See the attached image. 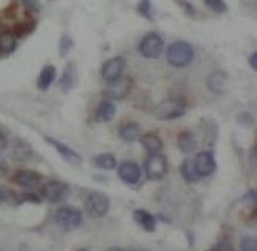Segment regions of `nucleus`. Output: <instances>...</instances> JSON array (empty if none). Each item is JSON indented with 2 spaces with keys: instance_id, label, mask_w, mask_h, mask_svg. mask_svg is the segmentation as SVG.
I'll return each mask as SVG.
<instances>
[{
  "instance_id": "obj_7",
  "label": "nucleus",
  "mask_w": 257,
  "mask_h": 251,
  "mask_svg": "<svg viewBox=\"0 0 257 251\" xmlns=\"http://www.w3.org/2000/svg\"><path fill=\"white\" fill-rule=\"evenodd\" d=\"M70 192V186L64 182H48L41 188V197L48 203H58L62 202Z\"/></svg>"
},
{
  "instance_id": "obj_6",
  "label": "nucleus",
  "mask_w": 257,
  "mask_h": 251,
  "mask_svg": "<svg viewBox=\"0 0 257 251\" xmlns=\"http://www.w3.org/2000/svg\"><path fill=\"white\" fill-rule=\"evenodd\" d=\"M144 172L149 180H161L168 174V160L161 154H152L146 158Z\"/></svg>"
},
{
  "instance_id": "obj_32",
  "label": "nucleus",
  "mask_w": 257,
  "mask_h": 251,
  "mask_svg": "<svg viewBox=\"0 0 257 251\" xmlns=\"http://www.w3.org/2000/svg\"><path fill=\"white\" fill-rule=\"evenodd\" d=\"M16 194L10 189H4V188H0V205L5 203V202H11L16 199Z\"/></svg>"
},
{
  "instance_id": "obj_34",
  "label": "nucleus",
  "mask_w": 257,
  "mask_h": 251,
  "mask_svg": "<svg viewBox=\"0 0 257 251\" xmlns=\"http://www.w3.org/2000/svg\"><path fill=\"white\" fill-rule=\"evenodd\" d=\"M212 249H232V243L228 242V240H222V242H218L215 246H212Z\"/></svg>"
},
{
  "instance_id": "obj_21",
  "label": "nucleus",
  "mask_w": 257,
  "mask_h": 251,
  "mask_svg": "<svg viewBox=\"0 0 257 251\" xmlns=\"http://www.w3.org/2000/svg\"><path fill=\"white\" fill-rule=\"evenodd\" d=\"M54 79H56V68L53 65H45L38 78V88L42 92L48 90L51 84L54 82Z\"/></svg>"
},
{
  "instance_id": "obj_10",
  "label": "nucleus",
  "mask_w": 257,
  "mask_h": 251,
  "mask_svg": "<svg viewBox=\"0 0 257 251\" xmlns=\"http://www.w3.org/2000/svg\"><path fill=\"white\" fill-rule=\"evenodd\" d=\"M125 67V59L121 56H115L112 59H108L102 68H101V76L105 82H113L122 76V71Z\"/></svg>"
},
{
  "instance_id": "obj_38",
  "label": "nucleus",
  "mask_w": 257,
  "mask_h": 251,
  "mask_svg": "<svg viewBox=\"0 0 257 251\" xmlns=\"http://www.w3.org/2000/svg\"><path fill=\"white\" fill-rule=\"evenodd\" d=\"M4 31H7V28H5V27H4L2 24H0V34H2Z\"/></svg>"
},
{
  "instance_id": "obj_14",
  "label": "nucleus",
  "mask_w": 257,
  "mask_h": 251,
  "mask_svg": "<svg viewBox=\"0 0 257 251\" xmlns=\"http://www.w3.org/2000/svg\"><path fill=\"white\" fill-rule=\"evenodd\" d=\"M47 143H50V145L56 149L59 154H61V157L65 160V161H68V163H81V155L76 152V151H73L71 148H68V146H65L64 143H61V141H58V140H53V138H47Z\"/></svg>"
},
{
  "instance_id": "obj_35",
  "label": "nucleus",
  "mask_w": 257,
  "mask_h": 251,
  "mask_svg": "<svg viewBox=\"0 0 257 251\" xmlns=\"http://www.w3.org/2000/svg\"><path fill=\"white\" fill-rule=\"evenodd\" d=\"M8 148V138L4 132H0V152H4Z\"/></svg>"
},
{
  "instance_id": "obj_37",
  "label": "nucleus",
  "mask_w": 257,
  "mask_h": 251,
  "mask_svg": "<svg viewBox=\"0 0 257 251\" xmlns=\"http://www.w3.org/2000/svg\"><path fill=\"white\" fill-rule=\"evenodd\" d=\"M7 171H8V168H7V163H5V161H4L2 158H0V178L5 177Z\"/></svg>"
},
{
  "instance_id": "obj_17",
  "label": "nucleus",
  "mask_w": 257,
  "mask_h": 251,
  "mask_svg": "<svg viewBox=\"0 0 257 251\" xmlns=\"http://www.w3.org/2000/svg\"><path fill=\"white\" fill-rule=\"evenodd\" d=\"M226 82H228V75L225 71H214V73L208 78L209 90L215 95H222L226 92Z\"/></svg>"
},
{
  "instance_id": "obj_12",
  "label": "nucleus",
  "mask_w": 257,
  "mask_h": 251,
  "mask_svg": "<svg viewBox=\"0 0 257 251\" xmlns=\"http://www.w3.org/2000/svg\"><path fill=\"white\" fill-rule=\"evenodd\" d=\"M118 177L127 185H137L141 178V169L135 161H122L118 166Z\"/></svg>"
},
{
  "instance_id": "obj_13",
  "label": "nucleus",
  "mask_w": 257,
  "mask_h": 251,
  "mask_svg": "<svg viewBox=\"0 0 257 251\" xmlns=\"http://www.w3.org/2000/svg\"><path fill=\"white\" fill-rule=\"evenodd\" d=\"M177 146L183 154H194L198 148L197 137L189 131L180 132V135L177 137Z\"/></svg>"
},
{
  "instance_id": "obj_15",
  "label": "nucleus",
  "mask_w": 257,
  "mask_h": 251,
  "mask_svg": "<svg viewBox=\"0 0 257 251\" xmlns=\"http://www.w3.org/2000/svg\"><path fill=\"white\" fill-rule=\"evenodd\" d=\"M59 85L64 92H70L71 88H75L78 85V70H76V65L75 64H67L64 73H62V78L59 81Z\"/></svg>"
},
{
  "instance_id": "obj_33",
  "label": "nucleus",
  "mask_w": 257,
  "mask_h": 251,
  "mask_svg": "<svg viewBox=\"0 0 257 251\" xmlns=\"http://www.w3.org/2000/svg\"><path fill=\"white\" fill-rule=\"evenodd\" d=\"M21 2H22V5H24L28 11H31V13H38V11L41 10L39 0H21Z\"/></svg>"
},
{
  "instance_id": "obj_22",
  "label": "nucleus",
  "mask_w": 257,
  "mask_h": 251,
  "mask_svg": "<svg viewBox=\"0 0 257 251\" xmlns=\"http://www.w3.org/2000/svg\"><path fill=\"white\" fill-rule=\"evenodd\" d=\"M17 47V38L8 30L0 34V55H11Z\"/></svg>"
},
{
  "instance_id": "obj_5",
  "label": "nucleus",
  "mask_w": 257,
  "mask_h": 251,
  "mask_svg": "<svg viewBox=\"0 0 257 251\" xmlns=\"http://www.w3.org/2000/svg\"><path fill=\"white\" fill-rule=\"evenodd\" d=\"M85 209L88 211V214L91 217L101 219V217L107 216V212L110 209L108 197L102 192H98V191L90 192L85 199Z\"/></svg>"
},
{
  "instance_id": "obj_20",
  "label": "nucleus",
  "mask_w": 257,
  "mask_h": 251,
  "mask_svg": "<svg viewBox=\"0 0 257 251\" xmlns=\"http://www.w3.org/2000/svg\"><path fill=\"white\" fill-rule=\"evenodd\" d=\"M118 135L125 143H135L141 137V129L137 122H125L118 129Z\"/></svg>"
},
{
  "instance_id": "obj_31",
  "label": "nucleus",
  "mask_w": 257,
  "mask_h": 251,
  "mask_svg": "<svg viewBox=\"0 0 257 251\" xmlns=\"http://www.w3.org/2000/svg\"><path fill=\"white\" fill-rule=\"evenodd\" d=\"M71 47H73L71 39L68 38L67 34H64V36H62V39H61V44H59V48H61V56H65L67 53L71 50Z\"/></svg>"
},
{
  "instance_id": "obj_8",
  "label": "nucleus",
  "mask_w": 257,
  "mask_h": 251,
  "mask_svg": "<svg viewBox=\"0 0 257 251\" xmlns=\"http://www.w3.org/2000/svg\"><path fill=\"white\" fill-rule=\"evenodd\" d=\"M107 88L104 90V96L105 99H124L128 93H131L132 88V82L128 78H119L113 82H107Z\"/></svg>"
},
{
  "instance_id": "obj_28",
  "label": "nucleus",
  "mask_w": 257,
  "mask_h": 251,
  "mask_svg": "<svg viewBox=\"0 0 257 251\" xmlns=\"http://www.w3.org/2000/svg\"><path fill=\"white\" fill-rule=\"evenodd\" d=\"M42 202V197L34 194V192H25L22 195H19L17 199V203H34V205H39Z\"/></svg>"
},
{
  "instance_id": "obj_24",
  "label": "nucleus",
  "mask_w": 257,
  "mask_h": 251,
  "mask_svg": "<svg viewBox=\"0 0 257 251\" xmlns=\"http://www.w3.org/2000/svg\"><path fill=\"white\" fill-rule=\"evenodd\" d=\"M93 165L102 171H112L116 168V160L112 154H101L93 158Z\"/></svg>"
},
{
  "instance_id": "obj_4",
  "label": "nucleus",
  "mask_w": 257,
  "mask_h": 251,
  "mask_svg": "<svg viewBox=\"0 0 257 251\" xmlns=\"http://www.w3.org/2000/svg\"><path fill=\"white\" fill-rule=\"evenodd\" d=\"M163 50H164V42L161 39V36L157 33H149L148 36H144L138 45L140 55L146 59H158Z\"/></svg>"
},
{
  "instance_id": "obj_30",
  "label": "nucleus",
  "mask_w": 257,
  "mask_h": 251,
  "mask_svg": "<svg viewBox=\"0 0 257 251\" xmlns=\"http://www.w3.org/2000/svg\"><path fill=\"white\" fill-rule=\"evenodd\" d=\"M240 249L243 251H255L257 249V240L251 236H246L240 242Z\"/></svg>"
},
{
  "instance_id": "obj_26",
  "label": "nucleus",
  "mask_w": 257,
  "mask_h": 251,
  "mask_svg": "<svg viewBox=\"0 0 257 251\" xmlns=\"http://www.w3.org/2000/svg\"><path fill=\"white\" fill-rule=\"evenodd\" d=\"M34 28H36V22H34V21L21 22L19 25H16V27H14L13 34L16 36L17 39H21V38H25V36H28L31 31H34Z\"/></svg>"
},
{
  "instance_id": "obj_25",
  "label": "nucleus",
  "mask_w": 257,
  "mask_h": 251,
  "mask_svg": "<svg viewBox=\"0 0 257 251\" xmlns=\"http://www.w3.org/2000/svg\"><path fill=\"white\" fill-rule=\"evenodd\" d=\"M180 172L183 175V178L188 182V183H192V182H197L198 180V175L194 169V165H192V161L191 160H185L183 161V165L180 166Z\"/></svg>"
},
{
  "instance_id": "obj_19",
  "label": "nucleus",
  "mask_w": 257,
  "mask_h": 251,
  "mask_svg": "<svg viewBox=\"0 0 257 251\" xmlns=\"http://www.w3.org/2000/svg\"><path fill=\"white\" fill-rule=\"evenodd\" d=\"M140 141H141L143 148L148 151L149 155L161 154V151H163V141L157 134H152V132L151 134H144V135L140 137Z\"/></svg>"
},
{
  "instance_id": "obj_27",
  "label": "nucleus",
  "mask_w": 257,
  "mask_h": 251,
  "mask_svg": "<svg viewBox=\"0 0 257 251\" xmlns=\"http://www.w3.org/2000/svg\"><path fill=\"white\" fill-rule=\"evenodd\" d=\"M137 11L140 16H143L144 19L152 21V7H151V0H141L137 7Z\"/></svg>"
},
{
  "instance_id": "obj_1",
  "label": "nucleus",
  "mask_w": 257,
  "mask_h": 251,
  "mask_svg": "<svg viewBox=\"0 0 257 251\" xmlns=\"http://www.w3.org/2000/svg\"><path fill=\"white\" fill-rule=\"evenodd\" d=\"M186 101L181 98H169L164 99L154 107V115L157 119L161 121H171L177 119L186 113Z\"/></svg>"
},
{
  "instance_id": "obj_29",
  "label": "nucleus",
  "mask_w": 257,
  "mask_h": 251,
  "mask_svg": "<svg viewBox=\"0 0 257 251\" xmlns=\"http://www.w3.org/2000/svg\"><path fill=\"white\" fill-rule=\"evenodd\" d=\"M203 2H205L206 7H209L214 13L223 14V13H226V10H228V7H226V4L223 2V0H203Z\"/></svg>"
},
{
  "instance_id": "obj_3",
  "label": "nucleus",
  "mask_w": 257,
  "mask_h": 251,
  "mask_svg": "<svg viewBox=\"0 0 257 251\" xmlns=\"http://www.w3.org/2000/svg\"><path fill=\"white\" fill-rule=\"evenodd\" d=\"M54 222L64 231H75L82 223V214L73 206H62L54 212Z\"/></svg>"
},
{
  "instance_id": "obj_18",
  "label": "nucleus",
  "mask_w": 257,
  "mask_h": 251,
  "mask_svg": "<svg viewBox=\"0 0 257 251\" xmlns=\"http://www.w3.org/2000/svg\"><path fill=\"white\" fill-rule=\"evenodd\" d=\"M116 115V105L110 99H102L96 109V121L99 122H110Z\"/></svg>"
},
{
  "instance_id": "obj_2",
  "label": "nucleus",
  "mask_w": 257,
  "mask_h": 251,
  "mask_svg": "<svg viewBox=\"0 0 257 251\" xmlns=\"http://www.w3.org/2000/svg\"><path fill=\"white\" fill-rule=\"evenodd\" d=\"M168 62L175 68H183L194 61V48L188 42H174L168 48Z\"/></svg>"
},
{
  "instance_id": "obj_36",
  "label": "nucleus",
  "mask_w": 257,
  "mask_h": 251,
  "mask_svg": "<svg viewBox=\"0 0 257 251\" xmlns=\"http://www.w3.org/2000/svg\"><path fill=\"white\" fill-rule=\"evenodd\" d=\"M248 62H249L251 68L255 71V70H257V53H251V56H249Z\"/></svg>"
},
{
  "instance_id": "obj_16",
  "label": "nucleus",
  "mask_w": 257,
  "mask_h": 251,
  "mask_svg": "<svg viewBox=\"0 0 257 251\" xmlns=\"http://www.w3.org/2000/svg\"><path fill=\"white\" fill-rule=\"evenodd\" d=\"M134 220L137 222V225L140 228H143L148 232H154L157 229V219L152 216L151 212L144 211V209H137L134 212Z\"/></svg>"
},
{
  "instance_id": "obj_23",
  "label": "nucleus",
  "mask_w": 257,
  "mask_h": 251,
  "mask_svg": "<svg viewBox=\"0 0 257 251\" xmlns=\"http://www.w3.org/2000/svg\"><path fill=\"white\" fill-rule=\"evenodd\" d=\"M33 157V151L30 149L28 145H25L24 141H16V145L13 148V158L16 161H28Z\"/></svg>"
},
{
  "instance_id": "obj_9",
  "label": "nucleus",
  "mask_w": 257,
  "mask_h": 251,
  "mask_svg": "<svg viewBox=\"0 0 257 251\" xmlns=\"http://www.w3.org/2000/svg\"><path fill=\"white\" fill-rule=\"evenodd\" d=\"M194 169L198 177H209L215 171V158L212 152H198L192 161Z\"/></svg>"
},
{
  "instance_id": "obj_11",
  "label": "nucleus",
  "mask_w": 257,
  "mask_h": 251,
  "mask_svg": "<svg viewBox=\"0 0 257 251\" xmlns=\"http://www.w3.org/2000/svg\"><path fill=\"white\" fill-rule=\"evenodd\" d=\"M13 182L24 189L33 191L34 188H38L41 185L42 175L36 171H19V172H16V175L13 177Z\"/></svg>"
}]
</instances>
